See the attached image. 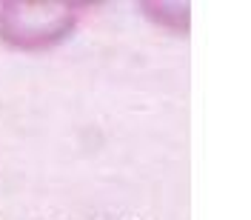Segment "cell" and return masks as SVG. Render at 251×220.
<instances>
[{"mask_svg":"<svg viewBox=\"0 0 251 220\" xmlns=\"http://www.w3.org/2000/svg\"><path fill=\"white\" fill-rule=\"evenodd\" d=\"M89 3L77 0H3L0 46L15 55H46L66 46L86 23Z\"/></svg>","mask_w":251,"mask_h":220,"instance_id":"cell-1","label":"cell"},{"mask_svg":"<svg viewBox=\"0 0 251 220\" xmlns=\"http://www.w3.org/2000/svg\"><path fill=\"white\" fill-rule=\"evenodd\" d=\"M140 9L151 26L166 29V31H172V34H186L188 26H191V6L188 3L151 0V3H143Z\"/></svg>","mask_w":251,"mask_h":220,"instance_id":"cell-2","label":"cell"}]
</instances>
